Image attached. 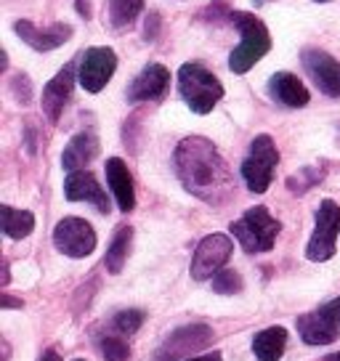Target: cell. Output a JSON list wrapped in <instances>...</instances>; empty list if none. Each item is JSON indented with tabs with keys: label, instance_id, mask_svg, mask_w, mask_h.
Returning <instances> with one entry per match:
<instances>
[{
	"label": "cell",
	"instance_id": "4316f807",
	"mask_svg": "<svg viewBox=\"0 0 340 361\" xmlns=\"http://www.w3.org/2000/svg\"><path fill=\"white\" fill-rule=\"evenodd\" d=\"M322 176H324L322 170H317V168H306V170H300L298 176H293V178L287 180V186H290L293 192L300 194V192H306L308 186H314L317 180H322Z\"/></svg>",
	"mask_w": 340,
	"mask_h": 361
},
{
	"label": "cell",
	"instance_id": "8992f818",
	"mask_svg": "<svg viewBox=\"0 0 340 361\" xmlns=\"http://www.w3.org/2000/svg\"><path fill=\"white\" fill-rule=\"evenodd\" d=\"M340 237V204L332 200H324L317 210V228L308 239L306 258L314 263H324L335 255Z\"/></svg>",
	"mask_w": 340,
	"mask_h": 361
},
{
	"label": "cell",
	"instance_id": "5b68a950",
	"mask_svg": "<svg viewBox=\"0 0 340 361\" xmlns=\"http://www.w3.org/2000/svg\"><path fill=\"white\" fill-rule=\"evenodd\" d=\"M279 165V152L277 144L272 141V135H255L250 144V154L242 162V178L248 183V189L253 194H263L272 186L274 168Z\"/></svg>",
	"mask_w": 340,
	"mask_h": 361
},
{
	"label": "cell",
	"instance_id": "484cf974",
	"mask_svg": "<svg viewBox=\"0 0 340 361\" xmlns=\"http://www.w3.org/2000/svg\"><path fill=\"white\" fill-rule=\"evenodd\" d=\"M99 348H102V356L107 361H128V356H130V348H128V343H123L120 338H104V340H99Z\"/></svg>",
	"mask_w": 340,
	"mask_h": 361
},
{
	"label": "cell",
	"instance_id": "f1b7e54d",
	"mask_svg": "<svg viewBox=\"0 0 340 361\" xmlns=\"http://www.w3.org/2000/svg\"><path fill=\"white\" fill-rule=\"evenodd\" d=\"M322 311H324V314H327L329 319H332V322H335V324L340 327V298L329 300L327 305H322Z\"/></svg>",
	"mask_w": 340,
	"mask_h": 361
},
{
	"label": "cell",
	"instance_id": "603a6c76",
	"mask_svg": "<svg viewBox=\"0 0 340 361\" xmlns=\"http://www.w3.org/2000/svg\"><path fill=\"white\" fill-rule=\"evenodd\" d=\"M130 242H133V228L130 226H120L112 239V245L107 250V258H104V266H107L109 274H120L123 271L128 252H130Z\"/></svg>",
	"mask_w": 340,
	"mask_h": 361
},
{
	"label": "cell",
	"instance_id": "e575fe53",
	"mask_svg": "<svg viewBox=\"0 0 340 361\" xmlns=\"http://www.w3.org/2000/svg\"><path fill=\"white\" fill-rule=\"evenodd\" d=\"M317 3H327V0H317Z\"/></svg>",
	"mask_w": 340,
	"mask_h": 361
},
{
	"label": "cell",
	"instance_id": "f546056e",
	"mask_svg": "<svg viewBox=\"0 0 340 361\" xmlns=\"http://www.w3.org/2000/svg\"><path fill=\"white\" fill-rule=\"evenodd\" d=\"M157 30H159V16H157V13H149L144 35H147V37H154V35H157Z\"/></svg>",
	"mask_w": 340,
	"mask_h": 361
},
{
	"label": "cell",
	"instance_id": "83f0119b",
	"mask_svg": "<svg viewBox=\"0 0 340 361\" xmlns=\"http://www.w3.org/2000/svg\"><path fill=\"white\" fill-rule=\"evenodd\" d=\"M11 90L19 104H30V99H32V82H30L27 75H16L11 80Z\"/></svg>",
	"mask_w": 340,
	"mask_h": 361
},
{
	"label": "cell",
	"instance_id": "d6986e66",
	"mask_svg": "<svg viewBox=\"0 0 340 361\" xmlns=\"http://www.w3.org/2000/svg\"><path fill=\"white\" fill-rule=\"evenodd\" d=\"M99 154V138L91 130H83L78 133L72 141L67 144L64 154H61V168L67 173H75V170H85V165H91Z\"/></svg>",
	"mask_w": 340,
	"mask_h": 361
},
{
	"label": "cell",
	"instance_id": "2e32d148",
	"mask_svg": "<svg viewBox=\"0 0 340 361\" xmlns=\"http://www.w3.org/2000/svg\"><path fill=\"white\" fill-rule=\"evenodd\" d=\"M107 183H109V192H112L114 202L123 213H130L136 207V192H133V176L120 157L107 159Z\"/></svg>",
	"mask_w": 340,
	"mask_h": 361
},
{
	"label": "cell",
	"instance_id": "8fae6325",
	"mask_svg": "<svg viewBox=\"0 0 340 361\" xmlns=\"http://www.w3.org/2000/svg\"><path fill=\"white\" fill-rule=\"evenodd\" d=\"M213 340V329L205 327V324H192V327H183L178 332H173L162 348L157 350L159 361H178L181 356H189L194 350L205 348L207 343Z\"/></svg>",
	"mask_w": 340,
	"mask_h": 361
},
{
	"label": "cell",
	"instance_id": "4dcf8cb0",
	"mask_svg": "<svg viewBox=\"0 0 340 361\" xmlns=\"http://www.w3.org/2000/svg\"><path fill=\"white\" fill-rule=\"evenodd\" d=\"M0 305H3V308H22V300H16V298H11V295H3V298H0Z\"/></svg>",
	"mask_w": 340,
	"mask_h": 361
},
{
	"label": "cell",
	"instance_id": "7a4b0ae2",
	"mask_svg": "<svg viewBox=\"0 0 340 361\" xmlns=\"http://www.w3.org/2000/svg\"><path fill=\"white\" fill-rule=\"evenodd\" d=\"M229 22L239 30V45L229 56V69L234 75H245L255 67V61H261L272 51V35H269V27L255 13L231 11Z\"/></svg>",
	"mask_w": 340,
	"mask_h": 361
},
{
	"label": "cell",
	"instance_id": "ac0fdd59",
	"mask_svg": "<svg viewBox=\"0 0 340 361\" xmlns=\"http://www.w3.org/2000/svg\"><path fill=\"white\" fill-rule=\"evenodd\" d=\"M269 93H272L274 102H279L282 106H290V109H300L308 104V88L300 82V80L290 75V72H277L269 80Z\"/></svg>",
	"mask_w": 340,
	"mask_h": 361
},
{
	"label": "cell",
	"instance_id": "9a60e30c",
	"mask_svg": "<svg viewBox=\"0 0 340 361\" xmlns=\"http://www.w3.org/2000/svg\"><path fill=\"white\" fill-rule=\"evenodd\" d=\"M170 85V72L168 67L162 64H147V67L138 72L130 88H128V102L138 104V102H154L159 99Z\"/></svg>",
	"mask_w": 340,
	"mask_h": 361
},
{
	"label": "cell",
	"instance_id": "ba28073f",
	"mask_svg": "<svg viewBox=\"0 0 340 361\" xmlns=\"http://www.w3.org/2000/svg\"><path fill=\"white\" fill-rule=\"evenodd\" d=\"M54 245L67 258H88L96 250V231L83 218H64L54 228Z\"/></svg>",
	"mask_w": 340,
	"mask_h": 361
},
{
	"label": "cell",
	"instance_id": "e0dca14e",
	"mask_svg": "<svg viewBox=\"0 0 340 361\" xmlns=\"http://www.w3.org/2000/svg\"><path fill=\"white\" fill-rule=\"evenodd\" d=\"M338 324L329 319L322 308L311 311V314L298 316V335L303 338V343L308 345H329L338 338Z\"/></svg>",
	"mask_w": 340,
	"mask_h": 361
},
{
	"label": "cell",
	"instance_id": "1f68e13d",
	"mask_svg": "<svg viewBox=\"0 0 340 361\" xmlns=\"http://www.w3.org/2000/svg\"><path fill=\"white\" fill-rule=\"evenodd\" d=\"M186 361H224V359H221V353H216V350H213V353H205V356H194V359H186Z\"/></svg>",
	"mask_w": 340,
	"mask_h": 361
},
{
	"label": "cell",
	"instance_id": "44dd1931",
	"mask_svg": "<svg viewBox=\"0 0 340 361\" xmlns=\"http://www.w3.org/2000/svg\"><path fill=\"white\" fill-rule=\"evenodd\" d=\"M0 224H3V234L8 239H24L32 234L35 215L30 210H13L8 204L0 207Z\"/></svg>",
	"mask_w": 340,
	"mask_h": 361
},
{
	"label": "cell",
	"instance_id": "4fadbf2b",
	"mask_svg": "<svg viewBox=\"0 0 340 361\" xmlns=\"http://www.w3.org/2000/svg\"><path fill=\"white\" fill-rule=\"evenodd\" d=\"M75 61H69L64 69H59L56 78L48 80L46 88H43V112L51 123H59V117L67 106L72 88H75Z\"/></svg>",
	"mask_w": 340,
	"mask_h": 361
},
{
	"label": "cell",
	"instance_id": "5bb4252c",
	"mask_svg": "<svg viewBox=\"0 0 340 361\" xmlns=\"http://www.w3.org/2000/svg\"><path fill=\"white\" fill-rule=\"evenodd\" d=\"M13 30H16V35H19L30 48H35V51H56L59 45H64L69 37H72V27L64 22H56V24H51V27H46V30H40V27H35L32 22L22 19V22L13 24Z\"/></svg>",
	"mask_w": 340,
	"mask_h": 361
},
{
	"label": "cell",
	"instance_id": "7c38bea8",
	"mask_svg": "<svg viewBox=\"0 0 340 361\" xmlns=\"http://www.w3.org/2000/svg\"><path fill=\"white\" fill-rule=\"evenodd\" d=\"M64 197H67L69 202H91L99 213H109L112 210V202H109L107 192L99 186L96 176L88 173V170L69 173L67 180H64Z\"/></svg>",
	"mask_w": 340,
	"mask_h": 361
},
{
	"label": "cell",
	"instance_id": "6da1fadb",
	"mask_svg": "<svg viewBox=\"0 0 340 361\" xmlns=\"http://www.w3.org/2000/svg\"><path fill=\"white\" fill-rule=\"evenodd\" d=\"M176 173L183 189L197 200L221 207L234 197V176L229 170L226 159L218 154L213 141L202 135H189L176 147L173 154Z\"/></svg>",
	"mask_w": 340,
	"mask_h": 361
},
{
	"label": "cell",
	"instance_id": "d590c367",
	"mask_svg": "<svg viewBox=\"0 0 340 361\" xmlns=\"http://www.w3.org/2000/svg\"><path fill=\"white\" fill-rule=\"evenodd\" d=\"M72 361H85V359H72Z\"/></svg>",
	"mask_w": 340,
	"mask_h": 361
},
{
	"label": "cell",
	"instance_id": "3957f363",
	"mask_svg": "<svg viewBox=\"0 0 340 361\" xmlns=\"http://www.w3.org/2000/svg\"><path fill=\"white\" fill-rule=\"evenodd\" d=\"M178 90L194 114L213 112V106L224 99L221 80L213 72H207L202 64H192V61L178 69Z\"/></svg>",
	"mask_w": 340,
	"mask_h": 361
},
{
	"label": "cell",
	"instance_id": "30bf717a",
	"mask_svg": "<svg viewBox=\"0 0 340 361\" xmlns=\"http://www.w3.org/2000/svg\"><path fill=\"white\" fill-rule=\"evenodd\" d=\"M300 61L306 67L308 78L314 80L324 96L340 99V61L335 56H329L327 51H319V48H306L300 54Z\"/></svg>",
	"mask_w": 340,
	"mask_h": 361
},
{
	"label": "cell",
	"instance_id": "836d02e7",
	"mask_svg": "<svg viewBox=\"0 0 340 361\" xmlns=\"http://www.w3.org/2000/svg\"><path fill=\"white\" fill-rule=\"evenodd\" d=\"M324 361H340V353H329V356Z\"/></svg>",
	"mask_w": 340,
	"mask_h": 361
},
{
	"label": "cell",
	"instance_id": "7402d4cb",
	"mask_svg": "<svg viewBox=\"0 0 340 361\" xmlns=\"http://www.w3.org/2000/svg\"><path fill=\"white\" fill-rule=\"evenodd\" d=\"M141 11L144 0H109V30L117 35L130 30Z\"/></svg>",
	"mask_w": 340,
	"mask_h": 361
},
{
	"label": "cell",
	"instance_id": "277c9868",
	"mask_svg": "<svg viewBox=\"0 0 340 361\" xmlns=\"http://www.w3.org/2000/svg\"><path fill=\"white\" fill-rule=\"evenodd\" d=\"M282 231V224L266 207H250L239 221L231 224V234L245 252H269Z\"/></svg>",
	"mask_w": 340,
	"mask_h": 361
},
{
	"label": "cell",
	"instance_id": "d4e9b609",
	"mask_svg": "<svg viewBox=\"0 0 340 361\" xmlns=\"http://www.w3.org/2000/svg\"><path fill=\"white\" fill-rule=\"evenodd\" d=\"M144 324V314L136 311V308H130V311H120L117 319H114V327L120 335H136L138 329Z\"/></svg>",
	"mask_w": 340,
	"mask_h": 361
},
{
	"label": "cell",
	"instance_id": "9c48e42d",
	"mask_svg": "<svg viewBox=\"0 0 340 361\" xmlns=\"http://www.w3.org/2000/svg\"><path fill=\"white\" fill-rule=\"evenodd\" d=\"M114 69H117V54H114L112 48H88L80 56V67H78L80 85L88 90V93H99L112 80Z\"/></svg>",
	"mask_w": 340,
	"mask_h": 361
},
{
	"label": "cell",
	"instance_id": "ffe728a7",
	"mask_svg": "<svg viewBox=\"0 0 340 361\" xmlns=\"http://www.w3.org/2000/svg\"><path fill=\"white\" fill-rule=\"evenodd\" d=\"M287 345V332L284 327H269L258 332L253 340V353L258 361H279Z\"/></svg>",
	"mask_w": 340,
	"mask_h": 361
},
{
	"label": "cell",
	"instance_id": "d6a6232c",
	"mask_svg": "<svg viewBox=\"0 0 340 361\" xmlns=\"http://www.w3.org/2000/svg\"><path fill=\"white\" fill-rule=\"evenodd\" d=\"M40 361H61V356H59V353H56L54 348H48V350H43V356H40Z\"/></svg>",
	"mask_w": 340,
	"mask_h": 361
},
{
	"label": "cell",
	"instance_id": "52a82bcc",
	"mask_svg": "<svg viewBox=\"0 0 340 361\" xmlns=\"http://www.w3.org/2000/svg\"><path fill=\"white\" fill-rule=\"evenodd\" d=\"M234 252V242L226 234H207V237L197 245L192 258V279L205 282L213 279L218 271H224Z\"/></svg>",
	"mask_w": 340,
	"mask_h": 361
},
{
	"label": "cell",
	"instance_id": "cb8c5ba5",
	"mask_svg": "<svg viewBox=\"0 0 340 361\" xmlns=\"http://www.w3.org/2000/svg\"><path fill=\"white\" fill-rule=\"evenodd\" d=\"M213 290H216L218 295L242 293V276H239L237 271H231V269L218 271L216 276H213Z\"/></svg>",
	"mask_w": 340,
	"mask_h": 361
}]
</instances>
